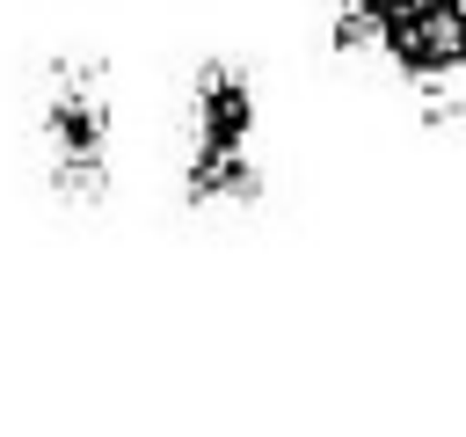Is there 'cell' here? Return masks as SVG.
Returning a JSON list of instances; mask_svg holds the SVG:
<instances>
[{
	"mask_svg": "<svg viewBox=\"0 0 466 437\" xmlns=\"http://www.w3.org/2000/svg\"><path fill=\"white\" fill-rule=\"evenodd\" d=\"M328 51L386 66L430 131L459 117V95H466V7L459 0H328Z\"/></svg>",
	"mask_w": 466,
	"mask_h": 437,
	"instance_id": "cell-2",
	"label": "cell"
},
{
	"mask_svg": "<svg viewBox=\"0 0 466 437\" xmlns=\"http://www.w3.org/2000/svg\"><path fill=\"white\" fill-rule=\"evenodd\" d=\"M36 160L58 204H102L116 182V87L102 58H51L29 102Z\"/></svg>",
	"mask_w": 466,
	"mask_h": 437,
	"instance_id": "cell-3",
	"label": "cell"
},
{
	"mask_svg": "<svg viewBox=\"0 0 466 437\" xmlns=\"http://www.w3.org/2000/svg\"><path fill=\"white\" fill-rule=\"evenodd\" d=\"M182 211L233 218L269 197L262 160V87L240 58H197L182 80V160H175Z\"/></svg>",
	"mask_w": 466,
	"mask_h": 437,
	"instance_id": "cell-1",
	"label": "cell"
}]
</instances>
